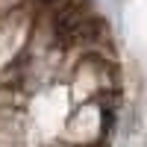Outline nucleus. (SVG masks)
I'll return each instance as SVG.
<instances>
[{
  "instance_id": "f257e3e1",
  "label": "nucleus",
  "mask_w": 147,
  "mask_h": 147,
  "mask_svg": "<svg viewBox=\"0 0 147 147\" xmlns=\"http://www.w3.org/2000/svg\"><path fill=\"white\" fill-rule=\"evenodd\" d=\"M53 24L62 41H80V38H88L91 32V12L85 6H65Z\"/></svg>"
}]
</instances>
